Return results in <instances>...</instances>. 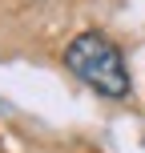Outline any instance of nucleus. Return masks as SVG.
Instances as JSON below:
<instances>
[{
    "mask_svg": "<svg viewBox=\"0 0 145 153\" xmlns=\"http://www.w3.org/2000/svg\"><path fill=\"white\" fill-rule=\"evenodd\" d=\"M65 61L85 85H93L105 97H125L129 93V69H125L121 53L113 48V40H105L101 32H81L65 48Z\"/></svg>",
    "mask_w": 145,
    "mask_h": 153,
    "instance_id": "obj_1",
    "label": "nucleus"
}]
</instances>
